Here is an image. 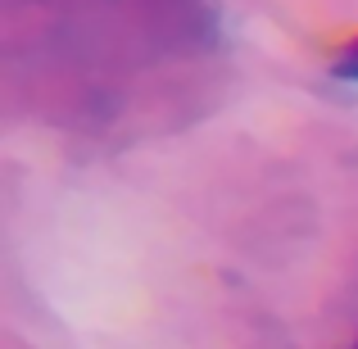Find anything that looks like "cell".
<instances>
[{
	"label": "cell",
	"mask_w": 358,
	"mask_h": 349,
	"mask_svg": "<svg viewBox=\"0 0 358 349\" xmlns=\"http://www.w3.org/2000/svg\"><path fill=\"white\" fill-rule=\"evenodd\" d=\"M336 73H341V78H358V41L341 55V69H336Z\"/></svg>",
	"instance_id": "cell-1"
}]
</instances>
